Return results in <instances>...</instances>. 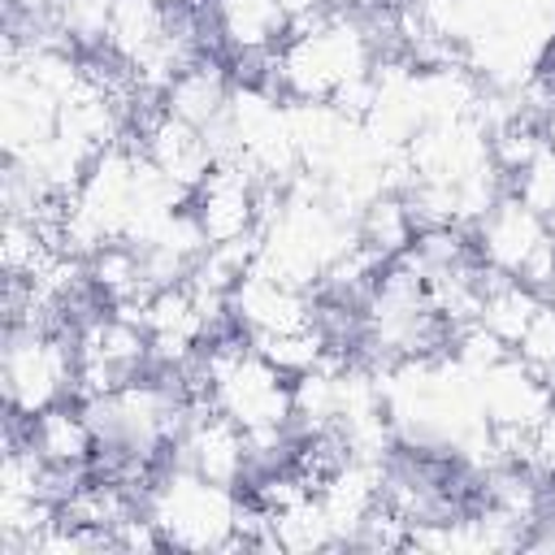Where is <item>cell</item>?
Masks as SVG:
<instances>
[{"label":"cell","instance_id":"6da1fadb","mask_svg":"<svg viewBox=\"0 0 555 555\" xmlns=\"http://www.w3.org/2000/svg\"><path fill=\"white\" fill-rule=\"evenodd\" d=\"M386 416L395 442L408 451L455 455L490 421L477 395V373H468L451 351H421L377 364Z\"/></svg>","mask_w":555,"mask_h":555},{"label":"cell","instance_id":"7a4b0ae2","mask_svg":"<svg viewBox=\"0 0 555 555\" xmlns=\"http://www.w3.org/2000/svg\"><path fill=\"white\" fill-rule=\"evenodd\" d=\"M377 39L364 13L325 9L295 26L269 61V87L286 100H330L364 117L377 74Z\"/></svg>","mask_w":555,"mask_h":555},{"label":"cell","instance_id":"3957f363","mask_svg":"<svg viewBox=\"0 0 555 555\" xmlns=\"http://www.w3.org/2000/svg\"><path fill=\"white\" fill-rule=\"evenodd\" d=\"M195 369L204 382V399L234 425H243L251 442V473L286 468L299 438L291 425V377L269 356H260L243 334L212 338Z\"/></svg>","mask_w":555,"mask_h":555},{"label":"cell","instance_id":"277c9868","mask_svg":"<svg viewBox=\"0 0 555 555\" xmlns=\"http://www.w3.org/2000/svg\"><path fill=\"white\" fill-rule=\"evenodd\" d=\"M91 434H95V455L108 460V477L134 481L152 468L160 451H173L178 425L186 416V399L173 386V373H139L104 395L78 399Z\"/></svg>","mask_w":555,"mask_h":555},{"label":"cell","instance_id":"5b68a950","mask_svg":"<svg viewBox=\"0 0 555 555\" xmlns=\"http://www.w3.org/2000/svg\"><path fill=\"white\" fill-rule=\"evenodd\" d=\"M143 512L160 529L165 546L178 551H230L243 546L247 529V503L238 499V486H221L199 477L186 464H169L143 486Z\"/></svg>","mask_w":555,"mask_h":555},{"label":"cell","instance_id":"8992f818","mask_svg":"<svg viewBox=\"0 0 555 555\" xmlns=\"http://www.w3.org/2000/svg\"><path fill=\"white\" fill-rule=\"evenodd\" d=\"M0 386L13 421H30L52 403L78 395V356L74 334L43 321H9L4 356H0Z\"/></svg>","mask_w":555,"mask_h":555},{"label":"cell","instance_id":"52a82bcc","mask_svg":"<svg viewBox=\"0 0 555 555\" xmlns=\"http://www.w3.org/2000/svg\"><path fill=\"white\" fill-rule=\"evenodd\" d=\"M473 251H477L481 269H490V273L520 278L538 291H546L555 282V234H551L546 217L533 212L512 191H503L490 204V212L473 225Z\"/></svg>","mask_w":555,"mask_h":555},{"label":"cell","instance_id":"ba28073f","mask_svg":"<svg viewBox=\"0 0 555 555\" xmlns=\"http://www.w3.org/2000/svg\"><path fill=\"white\" fill-rule=\"evenodd\" d=\"M69 334H74V356H78V399L104 395V390L147 373V364H152L147 330L130 312L104 308L95 317H82Z\"/></svg>","mask_w":555,"mask_h":555},{"label":"cell","instance_id":"9c48e42d","mask_svg":"<svg viewBox=\"0 0 555 555\" xmlns=\"http://www.w3.org/2000/svg\"><path fill=\"white\" fill-rule=\"evenodd\" d=\"M477 395H481L486 421L507 442L512 464H525V438L555 408V386L512 351L499 364H490L486 373H477Z\"/></svg>","mask_w":555,"mask_h":555},{"label":"cell","instance_id":"30bf717a","mask_svg":"<svg viewBox=\"0 0 555 555\" xmlns=\"http://www.w3.org/2000/svg\"><path fill=\"white\" fill-rule=\"evenodd\" d=\"M173 460L221 486H243L251 477V442L243 425H234L208 399L186 403V416L173 438Z\"/></svg>","mask_w":555,"mask_h":555},{"label":"cell","instance_id":"8fae6325","mask_svg":"<svg viewBox=\"0 0 555 555\" xmlns=\"http://www.w3.org/2000/svg\"><path fill=\"white\" fill-rule=\"evenodd\" d=\"M264 195H269V186L247 165L217 160L212 173L191 191V212L208 243H230V238L256 234Z\"/></svg>","mask_w":555,"mask_h":555},{"label":"cell","instance_id":"7c38bea8","mask_svg":"<svg viewBox=\"0 0 555 555\" xmlns=\"http://www.w3.org/2000/svg\"><path fill=\"white\" fill-rule=\"evenodd\" d=\"M230 321L238 325L243 338H269V334H286V330H299L308 321H317V308H312V291L251 264L234 291H230Z\"/></svg>","mask_w":555,"mask_h":555},{"label":"cell","instance_id":"4fadbf2b","mask_svg":"<svg viewBox=\"0 0 555 555\" xmlns=\"http://www.w3.org/2000/svg\"><path fill=\"white\" fill-rule=\"evenodd\" d=\"M61 104L65 95L43 87L30 69L4 61V87H0V139L9 160H26L39 152L56 126H61Z\"/></svg>","mask_w":555,"mask_h":555},{"label":"cell","instance_id":"5bb4252c","mask_svg":"<svg viewBox=\"0 0 555 555\" xmlns=\"http://www.w3.org/2000/svg\"><path fill=\"white\" fill-rule=\"evenodd\" d=\"M208 30L238 65H269L291 35V17L282 0H208Z\"/></svg>","mask_w":555,"mask_h":555},{"label":"cell","instance_id":"9a60e30c","mask_svg":"<svg viewBox=\"0 0 555 555\" xmlns=\"http://www.w3.org/2000/svg\"><path fill=\"white\" fill-rule=\"evenodd\" d=\"M139 147H143V156L169 178V182H178L186 195L212 173V165H217V152H212V143H208V130H199V126H191V121H182V117H173V113H156L152 121H143V139H139Z\"/></svg>","mask_w":555,"mask_h":555},{"label":"cell","instance_id":"2e32d148","mask_svg":"<svg viewBox=\"0 0 555 555\" xmlns=\"http://www.w3.org/2000/svg\"><path fill=\"white\" fill-rule=\"evenodd\" d=\"M26 442L56 468V473H69V477H82V468L91 464L95 455V434H91V421L82 412V403H52L48 412L30 416L26 421Z\"/></svg>","mask_w":555,"mask_h":555},{"label":"cell","instance_id":"e0dca14e","mask_svg":"<svg viewBox=\"0 0 555 555\" xmlns=\"http://www.w3.org/2000/svg\"><path fill=\"white\" fill-rule=\"evenodd\" d=\"M230 95H234V82H230L225 65L212 61V56H199V61H191V65L165 87L160 108L173 113V117H182V121H191V126H199V130H212V126L225 117Z\"/></svg>","mask_w":555,"mask_h":555},{"label":"cell","instance_id":"ac0fdd59","mask_svg":"<svg viewBox=\"0 0 555 555\" xmlns=\"http://www.w3.org/2000/svg\"><path fill=\"white\" fill-rule=\"evenodd\" d=\"M542 291L520 282V278H503V273H490L486 269V282H481V308H477V321L499 334L507 347H516V338L525 334V325L533 321V312L542 308Z\"/></svg>","mask_w":555,"mask_h":555},{"label":"cell","instance_id":"d6986e66","mask_svg":"<svg viewBox=\"0 0 555 555\" xmlns=\"http://www.w3.org/2000/svg\"><path fill=\"white\" fill-rule=\"evenodd\" d=\"M269 516V533H273V546L278 551H325V546H338L334 538V525L317 499V490H308L304 499L278 507V512H264Z\"/></svg>","mask_w":555,"mask_h":555},{"label":"cell","instance_id":"ffe728a7","mask_svg":"<svg viewBox=\"0 0 555 555\" xmlns=\"http://www.w3.org/2000/svg\"><path fill=\"white\" fill-rule=\"evenodd\" d=\"M416 234H421V225H416V217H412V208H408V199H403L399 191L377 195V199L360 212V243H369L382 260L403 256Z\"/></svg>","mask_w":555,"mask_h":555},{"label":"cell","instance_id":"44dd1931","mask_svg":"<svg viewBox=\"0 0 555 555\" xmlns=\"http://www.w3.org/2000/svg\"><path fill=\"white\" fill-rule=\"evenodd\" d=\"M507 191L520 195L533 212L555 217V152L546 147V139H542V147H538V152L507 178Z\"/></svg>","mask_w":555,"mask_h":555},{"label":"cell","instance_id":"7402d4cb","mask_svg":"<svg viewBox=\"0 0 555 555\" xmlns=\"http://www.w3.org/2000/svg\"><path fill=\"white\" fill-rule=\"evenodd\" d=\"M512 351L555 386V299H542V308L533 312V321L525 325Z\"/></svg>","mask_w":555,"mask_h":555},{"label":"cell","instance_id":"603a6c76","mask_svg":"<svg viewBox=\"0 0 555 555\" xmlns=\"http://www.w3.org/2000/svg\"><path fill=\"white\" fill-rule=\"evenodd\" d=\"M282 9H286V17H291V30H295V26L312 22L317 13H325L330 4H325V0H282Z\"/></svg>","mask_w":555,"mask_h":555},{"label":"cell","instance_id":"cb8c5ba5","mask_svg":"<svg viewBox=\"0 0 555 555\" xmlns=\"http://www.w3.org/2000/svg\"><path fill=\"white\" fill-rule=\"evenodd\" d=\"M147 4H156V9H182L186 0H147Z\"/></svg>","mask_w":555,"mask_h":555}]
</instances>
